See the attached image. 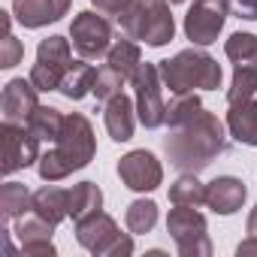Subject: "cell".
I'll use <instances>...</instances> for the list:
<instances>
[{"label":"cell","instance_id":"ac0fdd59","mask_svg":"<svg viewBox=\"0 0 257 257\" xmlns=\"http://www.w3.org/2000/svg\"><path fill=\"white\" fill-rule=\"evenodd\" d=\"M40 218H46L49 224H61L64 218H70V191L64 188H55V185H46L40 191H34V209Z\"/></svg>","mask_w":257,"mask_h":257},{"label":"cell","instance_id":"d6986e66","mask_svg":"<svg viewBox=\"0 0 257 257\" xmlns=\"http://www.w3.org/2000/svg\"><path fill=\"white\" fill-rule=\"evenodd\" d=\"M227 131H230L233 140L257 149V97L248 100V103L230 106V112H227Z\"/></svg>","mask_w":257,"mask_h":257},{"label":"cell","instance_id":"e0dca14e","mask_svg":"<svg viewBox=\"0 0 257 257\" xmlns=\"http://www.w3.org/2000/svg\"><path fill=\"white\" fill-rule=\"evenodd\" d=\"M134 112H137V103L127 97L124 91L115 94L112 100H106V109H103V121H106V131L115 143H127L134 137Z\"/></svg>","mask_w":257,"mask_h":257},{"label":"cell","instance_id":"44dd1931","mask_svg":"<svg viewBox=\"0 0 257 257\" xmlns=\"http://www.w3.org/2000/svg\"><path fill=\"white\" fill-rule=\"evenodd\" d=\"M31 209H34V194L28 191V185L4 182V188H0V218H4V224L22 218Z\"/></svg>","mask_w":257,"mask_h":257},{"label":"cell","instance_id":"1f68e13d","mask_svg":"<svg viewBox=\"0 0 257 257\" xmlns=\"http://www.w3.org/2000/svg\"><path fill=\"white\" fill-rule=\"evenodd\" d=\"M227 7L236 19L245 22H257V0H227Z\"/></svg>","mask_w":257,"mask_h":257},{"label":"cell","instance_id":"d6a6232c","mask_svg":"<svg viewBox=\"0 0 257 257\" xmlns=\"http://www.w3.org/2000/svg\"><path fill=\"white\" fill-rule=\"evenodd\" d=\"M91 4L97 7V13H103V16H121L127 7H131V0H91Z\"/></svg>","mask_w":257,"mask_h":257},{"label":"cell","instance_id":"484cf974","mask_svg":"<svg viewBox=\"0 0 257 257\" xmlns=\"http://www.w3.org/2000/svg\"><path fill=\"white\" fill-rule=\"evenodd\" d=\"M28 127L43 140V143H55L61 127H64V115L55 109V106H37L28 118Z\"/></svg>","mask_w":257,"mask_h":257},{"label":"cell","instance_id":"4316f807","mask_svg":"<svg viewBox=\"0 0 257 257\" xmlns=\"http://www.w3.org/2000/svg\"><path fill=\"white\" fill-rule=\"evenodd\" d=\"M257 94V70L254 67H233V82L227 88V106H239L254 100Z\"/></svg>","mask_w":257,"mask_h":257},{"label":"cell","instance_id":"d590c367","mask_svg":"<svg viewBox=\"0 0 257 257\" xmlns=\"http://www.w3.org/2000/svg\"><path fill=\"white\" fill-rule=\"evenodd\" d=\"M170 4H185V0H170Z\"/></svg>","mask_w":257,"mask_h":257},{"label":"cell","instance_id":"9a60e30c","mask_svg":"<svg viewBox=\"0 0 257 257\" xmlns=\"http://www.w3.org/2000/svg\"><path fill=\"white\" fill-rule=\"evenodd\" d=\"M245 200H248V188L236 176H218L215 182L206 185V206L215 215H236Z\"/></svg>","mask_w":257,"mask_h":257},{"label":"cell","instance_id":"4fadbf2b","mask_svg":"<svg viewBox=\"0 0 257 257\" xmlns=\"http://www.w3.org/2000/svg\"><path fill=\"white\" fill-rule=\"evenodd\" d=\"M52 233H55V224H49L37 212H25L22 218H16V236L28 257H55Z\"/></svg>","mask_w":257,"mask_h":257},{"label":"cell","instance_id":"f1b7e54d","mask_svg":"<svg viewBox=\"0 0 257 257\" xmlns=\"http://www.w3.org/2000/svg\"><path fill=\"white\" fill-rule=\"evenodd\" d=\"M203 112V100L191 91V94H173L170 106H167V124L170 127H179V124H188L194 121L197 115Z\"/></svg>","mask_w":257,"mask_h":257},{"label":"cell","instance_id":"f546056e","mask_svg":"<svg viewBox=\"0 0 257 257\" xmlns=\"http://www.w3.org/2000/svg\"><path fill=\"white\" fill-rule=\"evenodd\" d=\"M124 76L115 70V67H109V64H103L100 70H97V82H94V97L97 100H112L115 94H121V88H124Z\"/></svg>","mask_w":257,"mask_h":257},{"label":"cell","instance_id":"30bf717a","mask_svg":"<svg viewBox=\"0 0 257 257\" xmlns=\"http://www.w3.org/2000/svg\"><path fill=\"white\" fill-rule=\"evenodd\" d=\"M70 40H73V49L79 52V58L97 61V58L109 55V49H112V25H109V19L85 10V13L73 16Z\"/></svg>","mask_w":257,"mask_h":257},{"label":"cell","instance_id":"d4e9b609","mask_svg":"<svg viewBox=\"0 0 257 257\" xmlns=\"http://www.w3.org/2000/svg\"><path fill=\"white\" fill-rule=\"evenodd\" d=\"M124 224L134 236H143V233H152L155 224H158V203L155 200H134L124 212Z\"/></svg>","mask_w":257,"mask_h":257},{"label":"cell","instance_id":"603a6c76","mask_svg":"<svg viewBox=\"0 0 257 257\" xmlns=\"http://www.w3.org/2000/svg\"><path fill=\"white\" fill-rule=\"evenodd\" d=\"M170 203L173 206H206V185L197 179V173H182L170 185Z\"/></svg>","mask_w":257,"mask_h":257},{"label":"cell","instance_id":"5b68a950","mask_svg":"<svg viewBox=\"0 0 257 257\" xmlns=\"http://www.w3.org/2000/svg\"><path fill=\"white\" fill-rule=\"evenodd\" d=\"M134 233H121L115 218L106 212H91L76 221V242L91 251L94 257H131L134 254Z\"/></svg>","mask_w":257,"mask_h":257},{"label":"cell","instance_id":"7a4b0ae2","mask_svg":"<svg viewBox=\"0 0 257 257\" xmlns=\"http://www.w3.org/2000/svg\"><path fill=\"white\" fill-rule=\"evenodd\" d=\"M97 155V137L94 127L82 112H70L64 115V127L58 140L52 143L49 152L40 155V179L43 182H61L76 170H85Z\"/></svg>","mask_w":257,"mask_h":257},{"label":"cell","instance_id":"5bb4252c","mask_svg":"<svg viewBox=\"0 0 257 257\" xmlns=\"http://www.w3.org/2000/svg\"><path fill=\"white\" fill-rule=\"evenodd\" d=\"M37 85L31 79H10L0 97V112L4 121H16V124H28L31 112L37 109Z\"/></svg>","mask_w":257,"mask_h":257},{"label":"cell","instance_id":"277c9868","mask_svg":"<svg viewBox=\"0 0 257 257\" xmlns=\"http://www.w3.org/2000/svg\"><path fill=\"white\" fill-rule=\"evenodd\" d=\"M118 25L124 37L140 40L152 49H161L176 37L170 0H131V7L118 16Z\"/></svg>","mask_w":257,"mask_h":257},{"label":"cell","instance_id":"8992f818","mask_svg":"<svg viewBox=\"0 0 257 257\" xmlns=\"http://www.w3.org/2000/svg\"><path fill=\"white\" fill-rule=\"evenodd\" d=\"M167 233L173 236L182 257H209L212 254L209 224L197 212V206H176L167 218Z\"/></svg>","mask_w":257,"mask_h":257},{"label":"cell","instance_id":"cb8c5ba5","mask_svg":"<svg viewBox=\"0 0 257 257\" xmlns=\"http://www.w3.org/2000/svg\"><path fill=\"white\" fill-rule=\"evenodd\" d=\"M103 209V191L97 188V182H79L70 191V218L79 221L91 212Z\"/></svg>","mask_w":257,"mask_h":257},{"label":"cell","instance_id":"2e32d148","mask_svg":"<svg viewBox=\"0 0 257 257\" xmlns=\"http://www.w3.org/2000/svg\"><path fill=\"white\" fill-rule=\"evenodd\" d=\"M73 0H13V16L25 28H46L70 13Z\"/></svg>","mask_w":257,"mask_h":257},{"label":"cell","instance_id":"836d02e7","mask_svg":"<svg viewBox=\"0 0 257 257\" xmlns=\"http://www.w3.org/2000/svg\"><path fill=\"white\" fill-rule=\"evenodd\" d=\"M236 254H239V257H248V254H257V236H248L245 242H239V248H236Z\"/></svg>","mask_w":257,"mask_h":257},{"label":"cell","instance_id":"8fae6325","mask_svg":"<svg viewBox=\"0 0 257 257\" xmlns=\"http://www.w3.org/2000/svg\"><path fill=\"white\" fill-rule=\"evenodd\" d=\"M227 0H194L185 16V37L194 46H212L227 22Z\"/></svg>","mask_w":257,"mask_h":257},{"label":"cell","instance_id":"7c38bea8","mask_svg":"<svg viewBox=\"0 0 257 257\" xmlns=\"http://www.w3.org/2000/svg\"><path fill=\"white\" fill-rule=\"evenodd\" d=\"M118 176H121V182L131 188V191L146 194V191L161 188V182H164V167H161V161H158L152 152L134 149V152H127V155L118 161Z\"/></svg>","mask_w":257,"mask_h":257},{"label":"cell","instance_id":"52a82bcc","mask_svg":"<svg viewBox=\"0 0 257 257\" xmlns=\"http://www.w3.org/2000/svg\"><path fill=\"white\" fill-rule=\"evenodd\" d=\"M134 103H137V115H140V124L149 127V131H158V127L167 124V103H164V82H161V73H158V64H140L134 79Z\"/></svg>","mask_w":257,"mask_h":257},{"label":"cell","instance_id":"4dcf8cb0","mask_svg":"<svg viewBox=\"0 0 257 257\" xmlns=\"http://www.w3.org/2000/svg\"><path fill=\"white\" fill-rule=\"evenodd\" d=\"M22 58H25V46H22V40H16L13 31H7L4 40H0V67L10 70V67H16Z\"/></svg>","mask_w":257,"mask_h":257},{"label":"cell","instance_id":"e575fe53","mask_svg":"<svg viewBox=\"0 0 257 257\" xmlns=\"http://www.w3.org/2000/svg\"><path fill=\"white\" fill-rule=\"evenodd\" d=\"M248 236H257V206H254L251 215H248Z\"/></svg>","mask_w":257,"mask_h":257},{"label":"cell","instance_id":"7402d4cb","mask_svg":"<svg viewBox=\"0 0 257 257\" xmlns=\"http://www.w3.org/2000/svg\"><path fill=\"white\" fill-rule=\"evenodd\" d=\"M106 64H109V67H115L127 82H131V79H134V73H137V67L143 64L140 46H137L131 37L115 40V43H112V49H109V55H106Z\"/></svg>","mask_w":257,"mask_h":257},{"label":"cell","instance_id":"6da1fadb","mask_svg":"<svg viewBox=\"0 0 257 257\" xmlns=\"http://www.w3.org/2000/svg\"><path fill=\"white\" fill-rule=\"evenodd\" d=\"M230 137L215 112H200L194 121L170 127V137L164 140V152L170 164L182 173H200L221 155H227Z\"/></svg>","mask_w":257,"mask_h":257},{"label":"cell","instance_id":"9c48e42d","mask_svg":"<svg viewBox=\"0 0 257 257\" xmlns=\"http://www.w3.org/2000/svg\"><path fill=\"white\" fill-rule=\"evenodd\" d=\"M40 137L28 124L4 121L0 124V146H4V176H13L19 170H28L31 164L40 161Z\"/></svg>","mask_w":257,"mask_h":257},{"label":"cell","instance_id":"3957f363","mask_svg":"<svg viewBox=\"0 0 257 257\" xmlns=\"http://www.w3.org/2000/svg\"><path fill=\"white\" fill-rule=\"evenodd\" d=\"M161 82L164 88H170L173 94H191V91H218L221 88V64L200 52V49H185L170 61L158 64Z\"/></svg>","mask_w":257,"mask_h":257},{"label":"cell","instance_id":"83f0119b","mask_svg":"<svg viewBox=\"0 0 257 257\" xmlns=\"http://www.w3.org/2000/svg\"><path fill=\"white\" fill-rule=\"evenodd\" d=\"M227 58L233 61V67H254L257 70V37L254 34H233L224 43Z\"/></svg>","mask_w":257,"mask_h":257},{"label":"cell","instance_id":"ba28073f","mask_svg":"<svg viewBox=\"0 0 257 257\" xmlns=\"http://www.w3.org/2000/svg\"><path fill=\"white\" fill-rule=\"evenodd\" d=\"M70 64H73L70 40L67 37H46L37 46V64L31 67V82L37 85V91H58Z\"/></svg>","mask_w":257,"mask_h":257},{"label":"cell","instance_id":"ffe728a7","mask_svg":"<svg viewBox=\"0 0 257 257\" xmlns=\"http://www.w3.org/2000/svg\"><path fill=\"white\" fill-rule=\"evenodd\" d=\"M94 82H97V70L91 64H85V58H82V61H73L70 64V70L61 79V88L58 91L67 100H82V97L94 94Z\"/></svg>","mask_w":257,"mask_h":257}]
</instances>
